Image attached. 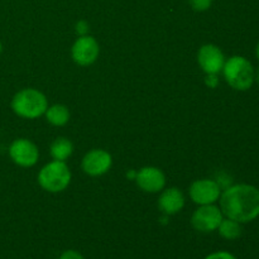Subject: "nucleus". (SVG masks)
Here are the masks:
<instances>
[{
	"label": "nucleus",
	"mask_w": 259,
	"mask_h": 259,
	"mask_svg": "<svg viewBox=\"0 0 259 259\" xmlns=\"http://www.w3.org/2000/svg\"><path fill=\"white\" fill-rule=\"evenodd\" d=\"M223 215L240 224H247L259 217V190L247 184L227 187L220 195Z\"/></svg>",
	"instance_id": "obj_1"
},
{
	"label": "nucleus",
	"mask_w": 259,
	"mask_h": 259,
	"mask_svg": "<svg viewBox=\"0 0 259 259\" xmlns=\"http://www.w3.org/2000/svg\"><path fill=\"white\" fill-rule=\"evenodd\" d=\"M254 80H257V82L259 83V70L255 72V76H254Z\"/></svg>",
	"instance_id": "obj_22"
},
{
	"label": "nucleus",
	"mask_w": 259,
	"mask_h": 259,
	"mask_svg": "<svg viewBox=\"0 0 259 259\" xmlns=\"http://www.w3.org/2000/svg\"><path fill=\"white\" fill-rule=\"evenodd\" d=\"M37 180L45 191L57 194L68 187L71 182V171L65 162L52 161L40 168Z\"/></svg>",
	"instance_id": "obj_4"
},
{
	"label": "nucleus",
	"mask_w": 259,
	"mask_h": 259,
	"mask_svg": "<svg viewBox=\"0 0 259 259\" xmlns=\"http://www.w3.org/2000/svg\"><path fill=\"white\" fill-rule=\"evenodd\" d=\"M47 108L46 95L35 89H23L12 99L13 111L20 118L37 119L46 113Z\"/></svg>",
	"instance_id": "obj_3"
},
{
	"label": "nucleus",
	"mask_w": 259,
	"mask_h": 259,
	"mask_svg": "<svg viewBox=\"0 0 259 259\" xmlns=\"http://www.w3.org/2000/svg\"><path fill=\"white\" fill-rule=\"evenodd\" d=\"M255 56H257V58L259 60V42L257 45V48H255Z\"/></svg>",
	"instance_id": "obj_21"
},
{
	"label": "nucleus",
	"mask_w": 259,
	"mask_h": 259,
	"mask_svg": "<svg viewBox=\"0 0 259 259\" xmlns=\"http://www.w3.org/2000/svg\"><path fill=\"white\" fill-rule=\"evenodd\" d=\"M75 30L76 33H77L78 35H86L89 33V24L88 22H85V20H80V22L76 23L75 25Z\"/></svg>",
	"instance_id": "obj_19"
},
{
	"label": "nucleus",
	"mask_w": 259,
	"mask_h": 259,
	"mask_svg": "<svg viewBox=\"0 0 259 259\" xmlns=\"http://www.w3.org/2000/svg\"><path fill=\"white\" fill-rule=\"evenodd\" d=\"M51 156L55 161L65 162L68 157H71L73 152L72 142L65 137H60L51 144Z\"/></svg>",
	"instance_id": "obj_14"
},
{
	"label": "nucleus",
	"mask_w": 259,
	"mask_h": 259,
	"mask_svg": "<svg viewBox=\"0 0 259 259\" xmlns=\"http://www.w3.org/2000/svg\"><path fill=\"white\" fill-rule=\"evenodd\" d=\"M205 83H206L209 88L215 89L218 85H219V77H218V75H206Z\"/></svg>",
	"instance_id": "obj_20"
},
{
	"label": "nucleus",
	"mask_w": 259,
	"mask_h": 259,
	"mask_svg": "<svg viewBox=\"0 0 259 259\" xmlns=\"http://www.w3.org/2000/svg\"><path fill=\"white\" fill-rule=\"evenodd\" d=\"M195 12H205L212 4V0H187Z\"/></svg>",
	"instance_id": "obj_16"
},
{
	"label": "nucleus",
	"mask_w": 259,
	"mask_h": 259,
	"mask_svg": "<svg viewBox=\"0 0 259 259\" xmlns=\"http://www.w3.org/2000/svg\"><path fill=\"white\" fill-rule=\"evenodd\" d=\"M58 259H85V258H83V255L81 254L80 252H77V250L68 249V250H65Z\"/></svg>",
	"instance_id": "obj_18"
},
{
	"label": "nucleus",
	"mask_w": 259,
	"mask_h": 259,
	"mask_svg": "<svg viewBox=\"0 0 259 259\" xmlns=\"http://www.w3.org/2000/svg\"><path fill=\"white\" fill-rule=\"evenodd\" d=\"M190 197L197 205H211L220 199L222 186L214 180L202 179L192 182L189 189Z\"/></svg>",
	"instance_id": "obj_8"
},
{
	"label": "nucleus",
	"mask_w": 259,
	"mask_h": 259,
	"mask_svg": "<svg viewBox=\"0 0 259 259\" xmlns=\"http://www.w3.org/2000/svg\"><path fill=\"white\" fill-rule=\"evenodd\" d=\"M197 62L206 75H218L225 63L223 51L215 45H204L197 52Z\"/></svg>",
	"instance_id": "obj_10"
},
{
	"label": "nucleus",
	"mask_w": 259,
	"mask_h": 259,
	"mask_svg": "<svg viewBox=\"0 0 259 259\" xmlns=\"http://www.w3.org/2000/svg\"><path fill=\"white\" fill-rule=\"evenodd\" d=\"M204 259H237V258H235V255H233L232 253L220 250V252H214L211 253V254L206 255Z\"/></svg>",
	"instance_id": "obj_17"
},
{
	"label": "nucleus",
	"mask_w": 259,
	"mask_h": 259,
	"mask_svg": "<svg viewBox=\"0 0 259 259\" xmlns=\"http://www.w3.org/2000/svg\"><path fill=\"white\" fill-rule=\"evenodd\" d=\"M136 182L141 190L149 194L162 191L166 186V176L158 167L147 166L136 174Z\"/></svg>",
	"instance_id": "obj_11"
},
{
	"label": "nucleus",
	"mask_w": 259,
	"mask_h": 259,
	"mask_svg": "<svg viewBox=\"0 0 259 259\" xmlns=\"http://www.w3.org/2000/svg\"><path fill=\"white\" fill-rule=\"evenodd\" d=\"M218 232H219L220 237L224 238V239L235 240L242 235V224L227 218V219L222 220L219 228H218Z\"/></svg>",
	"instance_id": "obj_15"
},
{
	"label": "nucleus",
	"mask_w": 259,
	"mask_h": 259,
	"mask_svg": "<svg viewBox=\"0 0 259 259\" xmlns=\"http://www.w3.org/2000/svg\"><path fill=\"white\" fill-rule=\"evenodd\" d=\"M113 166V157L104 149H91L83 156L81 167L86 175L98 177L105 175Z\"/></svg>",
	"instance_id": "obj_9"
},
{
	"label": "nucleus",
	"mask_w": 259,
	"mask_h": 259,
	"mask_svg": "<svg viewBox=\"0 0 259 259\" xmlns=\"http://www.w3.org/2000/svg\"><path fill=\"white\" fill-rule=\"evenodd\" d=\"M46 119L53 126H63L70 120V110L66 105L62 104H55L52 106H48L45 113Z\"/></svg>",
	"instance_id": "obj_13"
},
{
	"label": "nucleus",
	"mask_w": 259,
	"mask_h": 259,
	"mask_svg": "<svg viewBox=\"0 0 259 259\" xmlns=\"http://www.w3.org/2000/svg\"><path fill=\"white\" fill-rule=\"evenodd\" d=\"M9 156L17 166L28 168L33 167L38 162L39 151L38 147L29 139L18 138L10 144Z\"/></svg>",
	"instance_id": "obj_6"
},
{
	"label": "nucleus",
	"mask_w": 259,
	"mask_h": 259,
	"mask_svg": "<svg viewBox=\"0 0 259 259\" xmlns=\"http://www.w3.org/2000/svg\"><path fill=\"white\" fill-rule=\"evenodd\" d=\"M2 51H3V45H2V42H0V53H2Z\"/></svg>",
	"instance_id": "obj_23"
},
{
	"label": "nucleus",
	"mask_w": 259,
	"mask_h": 259,
	"mask_svg": "<svg viewBox=\"0 0 259 259\" xmlns=\"http://www.w3.org/2000/svg\"><path fill=\"white\" fill-rule=\"evenodd\" d=\"M185 206V196L177 187H169L162 191L158 199V207L166 215H175Z\"/></svg>",
	"instance_id": "obj_12"
},
{
	"label": "nucleus",
	"mask_w": 259,
	"mask_h": 259,
	"mask_svg": "<svg viewBox=\"0 0 259 259\" xmlns=\"http://www.w3.org/2000/svg\"><path fill=\"white\" fill-rule=\"evenodd\" d=\"M220 207L211 205H200L194 211L191 225L200 233H211L218 230L220 223L224 219Z\"/></svg>",
	"instance_id": "obj_5"
},
{
	"label": "nucleus",
	"mask_w": 259,
	"mask_h": 259,
	"mask_svg": "<svg viewBox=\"0 0 259 259\" xmlns=\"http://www.w3.org/2000/svg\"><path fill=\"white\" fill-rule=\"evenodd\" d=\"M223 73L228 85L238 91L249 90L255 81L254 67L243 56H233L225 61Z\"/></svg>",
	"instance_id": "obj_2"
},
{
	"label": "nucleus",
	"mask_w": 259,
	"mask_h": 259,
	"mask_svg": "<svg viewBox=\"0 0 259 259\" xmlns=\"http://www.w3.org/2000/svg\"><path fill=\"white\" fill-rule=\"evenodd\" d=\"M100 47L98 40L91 35H81L71 48V56L78 66H90L98 60Z\"/></svg>",
	"instance_id": "obj_7"
}]
</instances>
